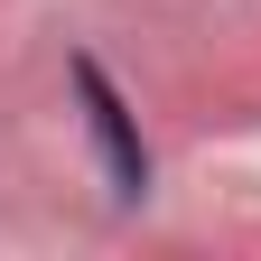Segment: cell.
Instances as JSON below:
<instances>
[{"instance_id": "6da1fadb", "label": "cell", "mask_w": 261, "mask_h": 261, "mask_svg": "<svg viewBox=\"0 0 261 261\" xmlns=\"http://www.w3.org/2000/svg\"><path fill=\"white\" fill-rule=\"evenodd\" d=\"M65 84H75V103H84V140H93V159H103L112 196H121V205H140V196H149V177H159V159H149V140H140L130 93L112 84V65L93 56V47H75V56H65Z\"/></svg>"}]
</instances>
